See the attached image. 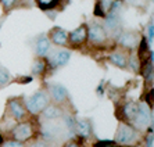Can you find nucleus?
I'll use <instances>...</instances> for the list:
<instances>
[{"label":"nucleus","instance_id":"14","mask_svg":"<svg viewBox=\"0 0 154 147\" xmlns=\"http://www.w3.org/2000/svg\"><path fill=\"white\" fill-rule=\"evenodd\" d=\"M110 63L114 64L115 67H118V68H126L128 67V63H129V54L124 50H117L114 53L110 54Z\"/></svg>","mask_w":154,"mask_h":147},{"label":"nucleus","instance_id":"21","mask_svg":"<svg viewBox=\"0 0 154 147\" xmlns=\"http://www.w3.org/2000/svg\"><path fill=\"white\" fill-rule=\"evenodd\" d=\"M10 82H11L10 72L4 68V67H0V89H3L7 85H10Z\"/></svg>","mask_w":154,"mask_h":147},{"label":"nucleus","instance_id":"9","mask_svg":"<svg viewBox=\"0 0 154 147\" xmlns=\"http://www.w3.org/2000/svg\"><path fill=\"white\" fill-rule=\"evenodd\" d=\"M86 40H88V26L85 24L74 29L71 33H68V44H71L74 47L83 44Z\"/></svg>","mask_w":154,"mask_h":147},{"label":"nucleus","instance_id":"11","mask_svg":"<svg viewBox=\"0 0 154 147\" xmlns=\"http://www.w3.org/2000/svg\"><path fill=\"white\" fill-rule=\"evenodd\" d=\"M47 38L56 46H67L68 44V33L60 26H54L53 29H50Z\"/></svg>","mask_w":154,"mask_h":147},{"label":"nucleus","instance_id":"26","mask_svg":"<svg viewBox=\"0 0 154 147\" xmlns=\"http://www.w3.org/2000/svg\"><path fill=\"white\" fill-rule=\"evenodd\" d=\"M144 147H154V136L153 132H150L144 139Z\"/></svg>","mask_w":154,"mask_h":147},{"label":"nucleus","instance_id":"24","mask_svg":"<svg viewBox=\"0 0 154 147\" xmlns=\"http://www.w3.org/2000/svg\"><path fill=\"white\" fill-rule=\"evenodd\" d=\"M94 147H118V146L112 140H99V142L94 143Z\"/></svg>","mask_w":154,"mask_h":147},{"label":"nucleus","instance_id":"18","mask_svg":"<svg viewBox=\"0 0 154 147\" xmlns=\"http://www.w3.org/2000/svg\"><path fill=\"white\" fill-rule=\"evenodd\" d=\"M46 68H47V63H46V60H45V58L38 57V58H35V60H33L32 67H31V71H32L33 75L40 76V75H43V74H45Z\"/></svg>","mask_w":154,"mask_h":147},{"label":"nucleus","instance_id":"10","mask_svg":"<svg viewBox=\"0 0 154 147\" xmlns=\"http://www.w3.org/2000/svg\"><path fill=\"white\" fill-rule=\"evenodd\" d=\"M104 18H106V25H104L106 31L119 33V31H121V15H119V11H108Z\"/></svg>","mask_w":154,"mask_h":147},{"label":"nucleus","instance_id":"6","mask_svg":"<svg viewBox=\"0 0 154 147\" xmlns=\"http://www.w3.org/2000/svg\"><path fill=\"white\" fill-rule=\"evenodd\" d=\"M7 112L11 115L13 119H24L26 117V108L24 106V103L21 101V99H10L7 103Z\"/></svg>","mask_w":154,"mask_h":147},{"label":"nucleus","instance_id":"17","mask_svg":"<svg viewBox=\"0 0 154 147\" xmlns=\"http://www.w3.org/2000/svg\"><path fill=\"white\" fill-rule=\"evenodd\" d=\"M75 133H78L81 137L86 139L92 135V124L90 121L88 119H79L76 121V129H75Z\"/></svg>","mask_w":154,"mask_h":147},{"label":"nucleus","instance_id":"2","mask_svg":"<svg viewBox=\"0 0 154 147\" xmlns=\"http://www.w3.org/2000/svg\"><path fill=\"white\" fill-rule=\"evenodd\" d=\"M133 124L137 129H144L153 122V110L147 103H139L137 104V110L133 118Z\"/></svg>","mask_w":154,"mask_h":147},{"label":"nucleus","instance_id":"8","mask_svg":"<svg viewBox=\"0 0 154 147\" xmlns=\"http://www.w3.org/2000/svg\"><path fill=\"white\" fill-rule=\"evenodd\" d=\"M49 97H51L56 104H63L68 100V90L60 83H51L49 85Z\"/></svg>","mask_w":154,"mask_h":147},{"label":"nucleus","instance_id":"22","mask_svg":"<svg viewBox=\"0 0 154 147\" xmlns=\"http://www.w3.org/2000/svg\"><path fill=\"white\" fill-rule=\"evenodd\" d=\"M146 42L147 44H153L154 42V25L153 22H150L149 25H147V31H146Z\"/></svg>","mask_w":154,"mask_h":147},{"label":"nucleus","instance_id":"20","mask_svg":"<svg viewBox=\"0 0 154 147\" xmlns=\"http://www.w3.org/2000/svg\"><path fill=\"white\" fill-rule=\"evenodd\" d=\"M64 128L67 129V132L69 133H75V129H76V119L74 115L71 114H67L64 117Z\"/></svg>","mask_w":154,"mask_h":147},{"label":"nucleus","instance_id":"13","mask_svg":"<svg viewBox=\"0 0 154 147\" xmlns=\"http://www.w3.org/2000/svg\"><path fill=\"white\" fill-rule=\"evenodd\" d=\"M139 35L135 32H124L119 35V44L125 47L128 50L131 49H136L139 46Z\"/></svg>","mask_w":154,"mask_h":147},{"label":"nucleus","instance_id":"30","mask_svg":"<svg viewBox=\"0 0 154 147\" xmlns=\"http://www.w3.org/2000/svg\"><path fill=\"white\" fill-rule=\"evenodd\" d=\"M3 143V137H2V135H0V144Z\"/></svg>","mask_w":154,"mask_h":147},{"label":"nucleus","instance_id":"27","mask_svg":"<svg viewBox=\"0 0 154 147\" xmlns=\"http://www.w3.org/2000/svg\"><path fill=\"white\" fill-rule=\"evenodd\" d=\"M94 15H96V17H101V18L106 17V13L103 11V8H101V6H100L99 2H97L96 6H94Z\"/></svg>","mask_w":154,"mask_h":147},{"label":"nucleus","instance_id":"4","mask_svg":"<svg viewBox=\"0 0 154 147\" xmlns=\"http://www.w3.org/2000/svg\"><path fill=\"white\" fill-rule=\"evenodd\" d=\"M107 36H108V32L99 22H93L88 28V39L90 40L92 44H103L107 40Z\"/></svg>","mask_w":154,"mask_h":147},{"label":"nucleus","instance_id":"25","mask_svg":"<svg viewBox=\"0 0 154 147\" xmlns=\"http://www.w3.org/2000/svg\"><path fill=\"white\" fill-rule=\"evenodd\" d=\"M3 147H25L22 142H18V140H7L6 143H3Z\"/></svg>","mask_w":154,"mask_h":147},{"label":"nucleus","instance_id":"1","mask_svg":"<svg viewBox=\"0 0 154 147\" xmlns=\"http://www.w3.org/2000/svg\"><path fill=\"white\" fill-rule=\"evenodd\" d=\"M50 104V97L46 90H38L32 96H29L25 100L24 106H25L26 111L31 114H40Z\"/></svg>","mask_w":154,"mask_h":147},{"label":"nucleus","instance_id":"7","mask_svg":"<svg viewBox=\"0 0 154 147\" xmlns=\"http://www.w3.org/2000/svg\"><path fill=\"white\" fill-rule=\"evenodd\" d=\"M11 135L14 137V140H18V142H25V140H29L33 135V128L32 124L29 122H21L13 128L11 130Z\"/></svg>","mask_w":154,"mask_h":147},{"label":"nucleus","instance_id":"16","mask_svg":"<svg viewBox=\"0 0 154 147\" xmlns=\"http://www.w3.org/2000/svg\"><path fill=\"white\" fill-rule=\"evenodd\" d=\"M42 114H43V117L46 119H49V121L57 119L63 115V108H61L58 104H49V106L42 111Z\"/></svg>","mask_w":154,"mask_h":147},{"label":"nucleus","instance_id":"3","mask_svg":"<svg viewBox=\"0 0 154 147\" xmlns=\"http://www.w3.org/2000/svg\"><path fill=\"white\" fill-rule=\"evenodd\" d=\"M137 137V132L132 125L121 122L118 125V129L115 132V143L118 144H131L133 143Z\"/></svg>","mask_w":154,"mask_h":147},{"label":"nucleus","instance_id":"19","mask_svg":"<svg viewBox=\"0 0 154 147\" xmlns=\"http://www.w3.org/2000/svg\"><path fill=\"white\" fill-rule=\"evenodd\" d=\"M63 0H35L36 6L43 11H51L54 8L60 7V3Z\"/></svg>","mask_w":154,"mask_h":147},{"label":"nucleus","instance_id":"12","mask_svg":"<svg viewBox=\"0 0 154 147\" xmlns=\"http://www.w3.org/2000/svg\"><path fill=\"white\" fill-rule=\"evenodd\" d=\"M50 47H51V42L49 40L46 35H40L35 42V53L38 57L43 58L46 57L49 51H50Z\"/></svg>","mask_w":154,"mask_h":147},{"label":"nucleus","instance_id":"15","mask_svg":"<svg viewBox=\"0 0 154 147\" xmlns=\"http://www.w3.org/2000/svg\"><path fill=\"white\" fill-rule=\"evenodd\" d=\"M136 110H137V103H135V101H128V103H125L122 106V108H121L122 118L126 119V124L133 121L135 114H136Z\"/></svg>","mask_w":154,"mask_h":147},{"label":"nucleus","instance_id":"28","mask_svg":"<svg viewBox=\"0 0 154 147\" xmlns=\"http://www.w3.org/2000/svg\"><path fill=\"white\" fill-rule=\"evenodd\" d=\"M29 147H49V143L45 140H36L35 143H32Z\"/></svg>","mask_w":154,"mask_h":147},{"label":"nucleus","instance_id":"5","mask_svg":"<svg viewBox=\"0 0 154 147\" xmlns=\"http://www.w3.org/2000/svg\"><path fill=\"white\" fill-rule=\"evenodd\" d=\"M69 60H71V51L69 50H57L53 56L47 57L46 63H47V65H50L53 69H56V68L65 67V65L69 63Z\"/></svg>","mask_w":154,"mask_h":147},{"label":"nucleus","instance_id":"23","mask_svg":"<svg viewBox=\"0 0 154 147\" xmlns=\"http://www.w3.org/2000/svg\"><path fill=\"white\" fill-rule=\"evenodd\" d=\"M18 2H20V0H0V4H2V7H3L4 10L8 11L13 7H15Z\"/></svg>","mask_w":154,"mask_h":147},{"label":"nucleus","instance_id":"29","mask_svg":"<svg viewBox=\"0 0 154 147\" xmlns=\"http://www.w3.org/2000/svg\"><path fill=\"white\" fill-rule=\"evenodd\" d=\"M64 147H79V144L76 142H74V140H71V142H67L64 144Z\"/></svg>","mask_w":154,"mask_h":147}]
</instances>
